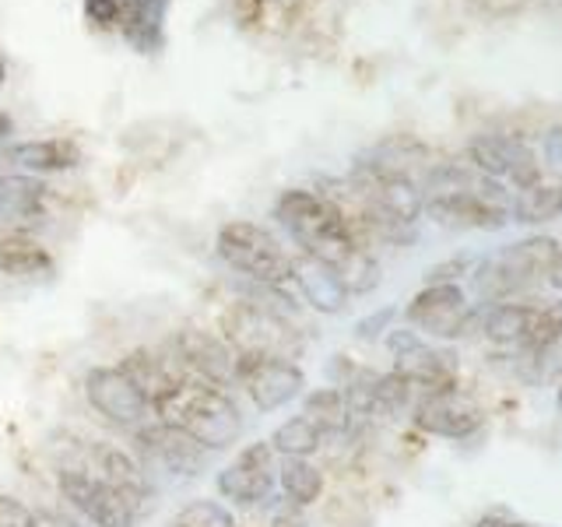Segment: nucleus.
<instances>
[{
	"label": "nucleus",
	"mask_w": 562,
	"mask_h": 527,
	"mask_svg": "<svg viewBox=\"0 0 562 527\" xmlns=\"http://www.w3.org/2000/svg\"><path fill=\"white\" fill-rule=\"evenodd\" d=\"M215 254L233 268L236 274L257 281L263 289H274L292 303V254L257 222H225L215 236Z\"/></svg>",
	"instance_id": "obj_3"
},
{
	"label": "nucleus",
	"mask_w": 562,
	"mask_h": 527,
	"mask_svg": "<svg viewBox=\"0 0 562 527\" xmlns=\"http://www.w3.org/2000/svg\"><path fill=\"white\" fill-rule=\"evenodd\" d=\"M303 415L313 422L321 436H338V433H348L351 426V415H348V404H345V394L338 386H316V391H306L303 394Z\"/></svg>",
	"instance_id": "obj_19"
},
{
	"label": "nucleus",
	"mask_w": 562,
	"mask_h": 527,
	"mask_svg": "<svg viewBox=\"0 0 562 527\" xmlns=\"http://www.w3.org/2000/svg\"><path fill=\"white\" fill-rule=\"evenodd\" d=\"M176 524H183V527H239L236 517L228 514V506H222L218 500L187 503L180 514H176Z\"/></svg>",
	"instance_id": "obj_24"
},
{
	"label": "nucleus",
	"mask_w": 562,
	"mask_h": 527,
	"mask_svg": "<svg viewBox=\"0 0 562 527\" xmlns=\"http://www.w3.org/2000/svg\"><path fill=\"white\" fill-rule=\"evenodd\" d=\"M151 418L183 429L211 453H222L243 439V415L233 394L201 380H183L169 397L155 404Z\"/></svg>",
	"instance_id": "obj_2"
},
{
	"label": "nucleus",
	"mask_w": 562,
	"mask_h": 527,
	"mask_svg": "<svg viewBox=\"0 0 562 527\" xmlns=\"http://www.w3.org/2000/svg\"><path fill=\"white\" fill-rule=\"evenodd\" d=\"M391 310H380V313H373V316H366V321H359V327H356V334L359 338H376V334L386 327V321H391Z\"/></svg>",
	"instance_id": "obj_28"
},
{
	"label": "nucleus",
	"mask_w": 562,
	"mask_h": 527,
	"mask_svg": "<svg viewBox=\"0 0 562 527\" xmlns=\"http://www.w3.org/2000/svg\"><path fill=\"white\" fill-rule=\"evenodd\" d=\"M549 155H552V162H555V166H562V131H555V134L549 137Z\"/></svg>",
	"instance_id": "obj_29"
},
{
	"label": "nucleus",
	"mask_w": 562,
	"mask_h": 527,
	"mask_svg": "<svg viewBox=\"0 0 562 527\" xmlns=\"http://www.w3.org/2000/svg\"><path fill=\"white\" fill-rule=\"evenodd\" d=\"M278 485L285 492V500L295 506H313L324 496L327 479L310 457H278Z\"/></svg>",
	"instance_id": "obj_18"
},
{
	"label": "nucleus",
	"mask_w": 562,
	"mask_h": 527,
	"mask_svg": "<svg viewBox=\"0 0 562 527\" xmlns=\"http://www.w3.org/2000/svg\"><path fill=\"white\" fill-rule=\"evenodd\" d=\"M57 492L75 514L92 527H137L155 496H131L99 482L88 464L57 468Z\"/></svg>",
	"instance_id": "obj_4"
},
{
	"label": "nucleus",
	"mask_w": 562,
	"mask_h": 527,
	"mask_svg": "<svg viewBox=\"0 0 562 527\" xmlns=\"http://www.w3.org/2000/svg\"><path fill=\"white\" fill-rule=\"evenodd\" d=\"M471 158L485 176H506L520 187H531L538 180L535 155L514 137H479L471 141Z\"/></svg>",
	"instance_id": "obj_15"
},
{
	"label": "nucleus",
	"mask_w": 562,
	"mask_h": 527,
	"mask_svg": "<svg viewBox=\"0 0 562 527\" xmlns=\"http://www.w3.org/2000/svg\"><path fill=\"white\" fill-rule=\"evenodd\" d=\"M131 453L148 474L162 468L176 474V479H198L201 471H207V461H211V450H204L198 439L176 426H166V422H158V418H148L145 426L134 429Z\"/></svg>",
	"instance_id": "obj_6"
},
{
	"label": "nucleus",
	"mask_w": 562,
	"mask_h": 527,
	"mask_svg": "<svg viewBox=\"0 0 562 527\" xmlns=\"http://www.w3.org/2000/svg\"><path fill=\"white\" fill-rule=\"evenodd\" d=\"M14 134V123H11V116H4V113H0V141H4V137H11Z\"/></svg>",
	"instance_id": "obj_31"
},
{
	"label": "nucleus",
	"mask_w": 562,
	"mask_h": 527,
	"mask_svg": "<svg viewBox=\"0 0 562 527\" xmlns=\"http://www.w3.org/2000/svg\"><path fill=\"white\" fill-rule=\"evenodd\" d=\"M268 444H271V450L278 457H313L316 450L324 447V436L306 415H292L271 433Z\"/></svg>",
	"instance_id": "obj_22"
},
{
	"label": "nucleus",
	"mask_w": 562,
	"mask_h": 527,
	"mask_svg": "<svg viewBox=\"0 0 562 527\" xmlns=\"http://www.w3.org/2000/svg\"><path fill=\"white\" fill-rule=\"evenodd\" d=\"M474 527H520V524H496V520H482V524H474Z\"/></svg>",
	"instance_id": "obj_33"
},
{
	"label": "nucleus",
	"mask_w": 562,
	"mask_h": 527,
	"mask_svg": "<svg viewBox=\"0 0 562 527\" xmlns=\"http://www.w3.org/2000/svg\"><path fill=\"white\" fill-rule=\"evenodd\" d=\"M4 158L11 166L29 169V172H64L81 162V148L70 137H40V141L11 145Z\"/></svg>",
	"instance_id": "obj_17"
},
{
	"label": "nucleus",
	"mask_w": 562,
	"mask_h": 527,
	"mask_svg": "<svg viewBox=\"0 0 562 527\" xmlns=\"http://www.w3.org/2000/svg\"><path fill=\"white\" fill-rule=\"evenodd\" d=\"M8 81V60H4V53H0V85Z\"/></svg>",
	"instance_id": "obj_32"
},
{
	"label": "nucleus",
	"mask_w": 562,
	"mask_h": 527,
	"mask_svg": "<svg viewBox=\"0 0 562 527\" xmlns=\"http://www.w3.org/2000/svg\"><path fill=\"white\" fill-rule=\"evenodd\" d=\"M292 285H295L299 295H303V303L310 310L327 313V316L341 313L348 306V299H351L341 274L334 268H327L324 260H313L306 254L292 257Z\"/></svg>",
	"instance_id": "obj_13"
},
{
	"label": "nucleus",
	"mask_w": 562,
	"mask_h": 527,
	"mask_svg": "<svg viewBox=\"0 0 562 527\" xmlns=\"http://www.w3.org/2000/svg\"><path fill=\"white\" fill-rule=\"evenodd\" d=\"M278 489V453L268 439H254L246 444L233 461L215 474V492L233 506L254 509L268 503Z\"/></svg>",
	"instance_id": "obj_7"
},
{
	"label": "nucleus",
	"mask_w": 562,
	"mask_h": 527,
	"mask_svg": "<svg viewBox=\"0 0 562 527\" xmlns=\"http://www.w3.org/2000/svg\"><path fill=\"white\" fill-rule=\"evenodd\" d=\"M32 527H88L78 514L67 509H32Z\"/></svg>",
	"instance_id": "obj_27"
},
{
	"label": "nucleus",
	"mask_w": 562,
	"mask_h": 527,
	"mask_svg": "<svg viewBox=\"0 0 562 527\" xmlns=\"http://www.w3.org/2000/svg\"><path fill=\"white\" fill-rule=\"evenodd\" d=\"M85 464L92 468V474L99 482H105L110 489L131 492V496H155L148 471L140 468V461L123 450L116 444H88L85 447Z\"/></svg>",
	"instance_id": "obj_14"
},
{
	"label": "nucleus",
	"mask_w": 562,
	"mask_h": 527,
	"mask_svg": "<svg viewBox=\"0 0 562 527\" xmlns=\"http://www.w3.org/2000/svg\"><path fill=\"white\" fill-rule=\"evenodd\" d=\"M552 260H555L552 239H527V243L509 246V250H503L499 257H492L474 281H482L485 299H496V295H506V292L527 285V281L538 278L541 271H549Z\"/></svg>",
	"instance_id": "obj_11"
},
{
	"label": "nucleus",
	"mask_w": 562,
	"mask_h": 527,
	"mask_svg": "<svg viewBox=\"0 0 562 527\" xmlns=\"http://www.w3.org/2000/svg\"><path fill=\"white\" fill-rule=\"evenodd\" d=\"M0 274L43 281L53 274V254L25 228L0 225Z\"/></svg>",
	"instance_id": "obj_16"
},
{
	"label": "nucleus",
	"mask_w": 562,
	"mask_h": 527,
	"mask_svg": "<svg viewBox=\"0 0 562 527\" xmlns=\"http://www.w3.org/2000/svg\"><path fill=\"white\" fill-rule=\"evenodd\" d=\"M278 225L292 236L299 254L313 260H324L327 268H345L362 246L356 239V228L345 218V211L334 204L327 193L292 187L274 201Z\"/></svg>",
	"instance_id": "obj_1"
},
{
	"label": "nucleus",
	"mask_w": 562,
	"mask_h": 527,
	"mask_svg": "<svg viewBox=\"0 0 562 527\" xmlns=\"http://www.w3.org/2000/svg\"><path fill=\"white\" fill-rule=\"evenodd\" d=\"M538 321V313L531 306H517V303H496L485 310V334L499 345H527L531 338V327Z\"/></svg>",
	"instance_id": "obj_20"
},
{
	"label": "nucleus",
	"mask_w": 562,
	"mask_h": 527,
	"mask_svg": "<svg viewBox=\"0 0 562 527\" xmlns=\"http://www.w3.org/2000/svg\"><path fill=\"white\" fill-rule=\"evenodd\" d=\"M85 18L95 29H120L123 8H120V0H85Z\"/></svg>",
	"instance_id": "obj_25"
},
{
	"label": "nucleus",
	"mask_w": 562,
	"mask_h": 527,
	"mask_svg": "<svg viewBox=\"0 0 562 527\" xmlns=\"http://www.w3.org/2000/svg\"><path fill=\"white\" fill-rule=\"evenodd\" d=\"M169 356L180 362L187 380H201L211 386H228L236 383V351L225 345L218 330L207 327H180L169 338Z\"/></svg>",
	"instance_id": "obj_9"
},
{
	"label": "nucleus",
	"mask_w": 562,
	"mask_h": 527,
	"mask_svg": "<svg viewBox=\"0 0 562 527\" xmlns=\"http://www.w3.org/2000/svg\"><path fill=\"white\" fill-rule=\"evenodd\" d=\"M404 316H408V324L415 330L432 334V338H457L474 321L468 295L457 285H450V281H436V285L415 292Z\"/></svg>",
	"instance_id": "obj_10"
},
{
	"label": "nucleus",
	"mask_w": 562,
	"mask_h": 527,
	"mask_svg": "<svg viewBox=\"0 0 562 527\" xmlns=\"http://www.w3.org/2000/svg\"><path fill=\"white\" fill-rule=\"evenodd\" d=\"M81 391H85L88 408L116 429L134 433L151 418L148 397L140 394L134 380L127 373H120L116 366H92L81 380Z\"/></svg>",
	"instance_id": "obj_8"
},
{
	"label": "nucleus",
	"mask_w": 562,
	"mask_h": 527,
	"mask_svg": "<svg viewBox=\"0 0 562 527\" xmlns=\"http://www.w3.org/2000/svg\"><path fill=\"white\" fill-rule=\"evenodd\" d=\"M236 383L263 415L285 408V404L306 394L303 366L278 356H257V351H236Z\"/></svg>",
	"instance_id": "obj_5"
},
{
	"label": "nucleus",
	"mask_w": 562,
	"mask_h": 527,
	"mask_svg": "<svg viewBox=\"0 0 562 527\" xmlns=\"http://www.w3.org/2000/svg\"><path fill=\"white\" fill-rule=\"evenodd\" d=\"M166 11H169V0H140V4L127 14V22H123L127 43L137 46L140 53H158V46H162Z\"/></svg>",
	"instance_id": "obj_21"
},
{
	"label": "nucleus",
	"mask_w": 562,
	"mask_h": 527,
	"mask_svg": "<svg viewBox=\"0 0 562 527\" xmlns=\"http://www.w3.org/2000/svg\"><path fill=\"white\" fill-rule=\"evenodd\" d=\"M562 211V187H524L514 204V215L520 222H549Z\"/></svg>",
	"instance_id": "obj_23"
},
{
	"label": "nucleus",
	"mask_w": 562,
	"mask_h": 527,
	"mask_svg": "<svg viewBox=\"0 0 562 527\" xmlns=\"http://www.w3.org/2000/svg\"><path fill=\"white\" fill-rule=\"evenodd\" d=\"M166 527H183V524H176V520H172V524H166Z\"/></svg>",
	"instance_id": "obj_34"
},
{
	"label": "nucleus",
	"mask_w": 562,
	"mask_h": 527,
	"mask_svg": "<svg viewBox=\"0 0 562 527\" xmlns=\"http://www.w3.org/2000/svg\"><path fill=\"white\" fill-rule=\"evenodd\" d=\"M0 527H32V509L11 492H0Z\"/></svg>",
	"instance_id": "obj_26"
},
{
	"label": "nucleus",
	"mask_w": 562,
	"mask_h": 527,
	"mask_svg": "<svg viewBox=\"0 0 562 527\" xmlns=\"http://www.w3.org/2000/svg\"><path fill=\"white\" fill-rule=\"evenodd\" d=\"M415 426L432 436L464 439L482 426V408L468 394L457 391V386H443V391L418 394Z\"/></svg>",
	"instance_id": "obj_12"
},
{
	"label": "nucleus",
	"mask_w": 562,
	"mask_h": 527,
	"mask_svg": "<svg viewBox=\"0 0 562 527\" xmlns=\"http://www.w3.org/2000/svg\"><path fill=\"white\" fill-rule=\"evenodd\" d=\"M549 274L559 281V285H562V250H555V260H552V268H549Z\"/></svg>",
	"instance_id": "obj_30"
}]
</instances>
